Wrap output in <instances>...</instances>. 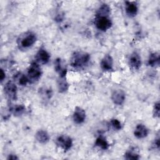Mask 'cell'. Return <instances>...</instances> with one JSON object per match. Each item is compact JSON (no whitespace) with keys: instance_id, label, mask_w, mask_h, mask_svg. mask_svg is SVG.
<instances>
[{"instance_id":"cell-17","label":"cell","mask_w":160,"mask_h":160,"mask_svg":"<svg viewBox=\"0 0 160 160\" xmlns=\"http://www.w3.org/2000/svg\"><path fill=\"white\" fill-rule=\"evenodd\" d=\"M160 56L158 52H153L149 55L148 64L151 67H156L159 64Z\"/></svg>"},{"instance_id":"cell-26","label":"cell","mask_w":160,"mask_h":160,"mask_svg":"<svg viewBox=\"0 0 160 160\" xmlns=\"http://www.w3.org/2000/svg\"><path fill=\"white\" fill-rule=\"evenodd\" d=\"M159 145H160V143H159V138H156V139H154L152 144V147L154 148V149H159Z\"/></svg>"},{"instance_id":"cell-2","label":"cell","mask_w":160,"mask_h":160,"mask_svg":"<svg viewBox=\"0 0 160 160\" xmlns=\"http://www.w3.org/2000/svg\"><path fill=\"white\" fill-rule=\"evenodd\" d=\"M36 35L32 32H26L20 35L18 39V46L19 49H28L31 47L36 41Z\"/></svg>"},{"instance_id":"cell-8","label":"cell","mask_w":160,"mask_h":160,"mask_svg":"<svg viewBox=\"0 0 160 160\" xmlns=\"http://www.w3.org/2000/svg\"><path fill=\"white\" fill-rule=\"evenodd\" d=\"M72 119L74 122L76 124L82 123L86 119L85 111L80 107H78V106L76 107L73 112Z\"/></svg>"},{"instance_id":"cell-22","label":"cell","mask_w":160,"mask_h":160,"mask_svg":"<svg viewBox=\"0 0 160 160\" xmlns=\"http://www.w3.org/2000/svg\"><path fill=\"white\" fill-rule=\"evenodd\" d=\"M15 79L18 81V84L21 86H26L28 82H29L28 76L21 73H18L16 74Z\"/></svg>"},{"instance_id":"cell-3","label":"cell","mask_w":160,"mask_h":160,"mask_svg":"<svg viewBox=\"0 0 160 160\" xmlns=\"http://www.w3.org/2000/svg\"><path fill=\"white\" fill-rule=\"evenodd\" d=\"M42 71L38 62H34L31 64L28 69L27 76L29 79V82L37 81L41 76Z\"/></svg>"},{"instance_id":"cell-12","label":"cell","mask_w":160,"mask_h":160,"mask_svg":"<svg viewBox=\"0 0 160 160\" xmlns=\"http://www.w3.org/2000/svg\"><path fill=\"white\" fill-rule=\"evenodd\" d=\"M148 129L142 124H139L136 126L134 131V135L135 137L139 139L146 138L148 134Z\"/></svg>"},{"instance_id":"cell-24","label":"cell","mask_w":160,"mask_h":160,"mask_svg":"<svg viewBox=\"0 0 160 160\" xmlns=\"http://www.w3.org/2000/svg\"><path fill=\"white\" fill-rule=\"evenodd\" d=\"M110 124L113 129L116 130H120L122 128V125L121 122L117 119H112L111 120Z\"/></svg>"},{"instance_id":"cell-28","label":"cell","mask_w":160,"mask_h":160,"mask_svg":"<svg viewBox=\"0 0 160 160\" xmlns=\"http://www.w3.org/2000/svg\"><path fill=\"white\" fill-rule=\"evenodd\" d=\"M7 159H18V158L16 155H14V154H9Z\"/></svg>"},{"instance_id":"cell-13","label":"cell","mask_w":160,"mask_h":160,"mask_svg":"<svg viewBox=\"0 0 160 160\" xmlns=\"http://www.w3.org/2000/svg\"><path fill=\"white\" fill-rule=\"evenodd\" d=\"M54 69L59 74L60 78H66L67 74V69L64 66L60 58H57L54 61Z\"/></svg>"},{"instance_id":"cell-1","label":"cell","mask_w":160,"mask_h":160,"mask_svg":"<svg viewBox=\"0 0 160 160\" xmlns=\"http://www.w3.org/2000/svg\"><path fill=\"white\" fill-rule=\"evenodd\" d=\"M90 60L88 53L83 51L74 52L70 59V64L76 69H81L86 66Z\"/></svg>"},{"instance_id":"cell-21","label":"cell","mask_w":160,"mask_h":160,"mask_svg":"<svg viewBox=\"0 0 160 160\" xmlns=\"http://www.w3.org/2000/svg\"><path fill=\"white\" fill-rule=\"evenodd\" d=\"M39 92L40 94L41 97L44 100H49L52 96V91L51 88H42L39 89Z\"/></svg>"},{"instance_id":"cell-20","label":"cell","mask_w":160,"mask_h":160,"mask_svg":"<svg viewBox=\"0 0 160 160\" xmlns=\"http://www.w3.org/2000/svg\"><path fill=\"white\" fill-rule=\"evenodd\" d=\"M95 145L104 150L108 149L109 146V144L106 141V138L102 136H99L96 138L95 141Z\"/></svg>"},{"instance_id":"cell-10","label":"cell","mask_w":160,"mask_h":160,"mask_svg":"<svg viewBox=\"0 0 160 160\" xmlns=\"http://www.w3.org/2000/svg\"><path fill=\"white\" fill-rule=\"evenodd\" d=\"M125 93L121 89H117L113 91L111 95V99L114 104L121 105L125 100Z\"/></svg>"},{"instance_id":"cell-18","label":"cell","mask_w":160,"mask_h":160,"mask_svg":"<svg viewBox=\"0 0 160 160\" xmlns=\"http://www.w3.org/2000/svg\"><path fill=\"white\" fill-rule=\"evenodd\" d=\"M110 11V7L106 4H102L96 12V17H108Z\"/></svg>"},{"instance_id":"cell-15","label":"cell","mask_w":160,"mask_h":160,"mask_svg":"<svg viewBox=\"0 0 160 160\" xmlns=\"http://www.w3.org/2000/svg\"><path fill=\"white\" fill-rule=\"evenodd\" d=\"M9 111L14 116H19L25 112L26 107L23 104H15L14 106H11L9 108Z\"/></svg>"},{"instance_id":"cell-11","label":"cell","mask_w":160,"mask_h":160,"mask_svg":"<svg viewBox=\"0 0 160 160\" xmlns=\"http://www.w3.org/2000/svg\"><path fill=\"white\" fill-rule=\"evenodd\" d=\"M101 69L104 71H110L113 68V59L111 56L107 54L104 56L101 61Z\"/></svg>"},{"instance_id":"cell-14","label":"cell","mask_w":160,"mask_h":160,"mask_svg":"<svg viewBox=\"0 0 160 160\" xmlns=\"http://www.w3.org/2000/svg\"><path fill=\"white\" fill-rule=\"evenodd\" d=\"M138 8L134 2H126V12L130 17L135 16L138 13Z\"/></svg>"},{"instance_id":"cell-6","label":"cell","mask_w":160,"mask_h":160,"mask_svg":"<svg viewBox=\"0 0 160 160\" xmlns=\"http://www.w3.org/2000/svg\"><path fill=\"white\" fill-rule=\"evenodd\" d=\"M56 144L64 151H67L72 147V140L67 135H61L56 139Z\"/></svg>"},{"instance_id":"cell-4","label":"cell","mask_w":160,"mask_h":160,"mask_svg":"<svg viewBox=\"0 0 160 160\" xmlns=\"http://www.w3.org/2000/svg\"><path fill=\"white\" fill-rule=\"evenodd\" d=\"M4 92L6 96L11 101H16L18 98V88L14 82L8 81L4 86Z\"/></svg>"},{"instance_id":"cell-5","label":"cell","mask_w":160,"mask_h":160,"mask_svg":"<svg viewBox=\"0 0 160 160\" xmlns=\"http://www.w3.org/2000/svg\"><path fill=\"white\" fill-rule=\"evenodd\" d=\"M94 24L98 29L106 31L111 27L112 22L108 17H96Z\"/></svg>"},{"instance_id":"cell-19","label":"cell","mask_w":160,"mask_h":160,"mask_svg":"<svg viewBox=\"0 0 160 160\" xmlns=\"http://www.w3.org/2000/svg\"><path fill=\"white\" fill-rule=\"evenodd\" d=\"M69 85L65 78H59L58 80V88L59 92L63 93L66 92L69 89Z\"/></svg>"},{"instance_id":"cell-9","label":"cell","mask_w":160,"mask_h":160,"mask_svg":"<svg viewBox=\"0 0 160 160\" xmlns=\"http://www.w3.org/2000/svg\"><path fill=\"white\" fill-rule=\"evenodd\" d=\"M129 65L134 70H138L141 66V57L136 52H132L129 58Z\"/></svg>"},{"instance_id":"cell-16","label":"cell","mask_w":160,"mask_h":160,"mask_svg":"<svg viewBox=\"0 0 160 160\" xmlns=\"http://www.w3.org/2000/svg\"><path fill=\"white\" fill-rule=\"evenodd\" d=\"M35 138L36 140L42 144H45L48 142L49 140V134L47 132V131L41 129L39 130L35 135Z\"/></svg>"},{"instance_id":"cell-25","label":"cell","mask_w":160,"mask_h":160,"mask_svg":"<svg viewBox=\"0 0 160 160\" xmlns=\"http://www.w3.org/2000/svg\"><path fill=\"white\" fill-rule=\"evenodd\" d=\"M152 114L154 118H159V102L158 101L156 102L154 105L153 107V110H152Z\"/></svg>"},{"instance_id":"cell-27","label":"cell","mask_w":160,"mask_h":160,"mask_svg":"<svg viewBox=\"0 0 160 160\" xmlns=\"http://www.w3.org/2000/svg\"><path fill=\"white\" fill-rule=\"evenodd\" d=\"M5 77H6V74H5V72H4L3 69H1V75H0V79H1V81H2L4 79H5Z\"/></svg>"},{"instance_id":"cell-23","label":"cell","mask_w":160,"mask_h":160,"mask_svg":"<svg viewBox=\"0 0 160 160\" xmlns=\"http://www.w3.org/2000/svg\"><path fill=\"white\" fill-rule=\"evenodd\" d=\"M124 158L126 159H139V155L134 149H130L124 154Z\"/></svg>"},{"instance_id":"cell-7","label":"cell","mask_w":160,"mask_h":160,"mask_svg":"<svg viewBox=\"0 0 160 160\" xmlns=\"http://www.w3.org/2000/svg\"><path fill=\"white\" fill-rule=\"evenodd\" d=\"M36 62H39L42 64H47L50 59V54L44 48H40L36 54Z\"/></svg>"}]
</instances>
